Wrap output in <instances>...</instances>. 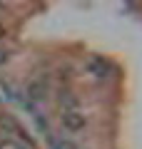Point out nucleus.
Here are the masks:
<instances>
[{"label":"nucleus","mask_w":142,"mask_h":149,"mask_svg":"<svg viewBox=\"0 0 142 149\" xmlns=\"http://www.w3.org/2000/svg\"><path fill=\"white\" fill-rule=\"evenodd\" d=\"M0 129L5 134H13L15 139H20V142H25L27 144V149H35V142H32V137L22 129V124L18 122L13 114H0Z\"/></svg>","instance_id":"nucleus-1"},{"label":"nucleus","mask_w":142,"mask_h":149,"mask_svg":"<svg viewBox=\"0 0 142 149\" xmlns=\"http://www.w3.org/2000/svg\"><path fill=\"white\" fill-rule=\"evenodd\" d=\"M85 124H87V119H85V114L80 109H72V112H63V127L67 129L70 134L75 132H82Z\"/></svg>","instance_id":"nucleus-2"},{"label":"nucleus","mask_w":142,"mask_h":149,"mask_svg":"<svg viewBox=\"0 0 142 149\" xmlns=\"http://www.w3.org/2000/svg\"><path fill=\"white\" fill-rule=\"evenodd\" d=\"M85 70H87L90 74H95V77H107V72H110V65L105 62L102 57H90L87 62H85Z\"/></svg>","instance_id":"nucleus-3"},{"label":"nucleus","mask_w":142,"mask_h":149,"mask_svg":"<svg viewBox=\"0 0 142 149\" xmlns=\"http://www.w3.org/2000/svg\"><path fill=\"white\" fill-rule=\"evenodd\" d=\"M45 95H47V87H45V82H42V80H35V82L27 85V97H30L32 102L45 100Z\"/></svg>","instance_id":"nucleus-4"},{"label":"nucleus","mask_w":142,"mask_h":149,"mask_svg":"<svg viewBox=\"0 0 142 149\" xmlns=\"http://www.w3.org/2000/svg\"><path fill=\"white\" fill-rule=\"evenodd\" d=\"M60 102H63L65 112H72V109H77V100H75V97L70 95V92H67V95H63V100H60Z\"/></svg>","instance_id":"nucleus-5"},{"label":"nucleus","mask_w":142,"mask_h":149,"mask_svg":"<svg viewBox=\"0 0 142 149\" xmlns=\"http://www.w3.org/2000/svg\"><path fill=\"white\" fill-rule=\"evenodd\" d=\"M0 149H25V147L15 139H0Z\"/></svg>","instance_id":"nucleus-6"},{"label":"nucleus","mask_w":142,"mask_h":149,"mask_svg":"<svg viewBox=\"0 0 142 149\" xmlns=\"http://www.w3.org/2000/svg\"><path fill=\"white\" fill-rule=\"evenodd\" d=\"M55 149H77V147H75L72 142H65V139H63V142H58V144H55Z\"/></svg>","instance_id":"nucleus-7"}]
</instances>
